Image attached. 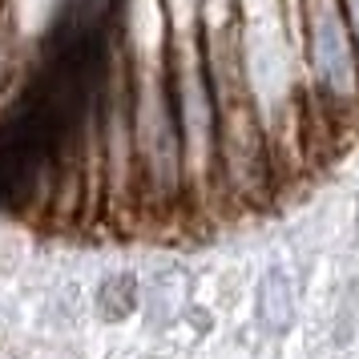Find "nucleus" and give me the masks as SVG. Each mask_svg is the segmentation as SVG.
<instances>
[{
	"label": "nucleus",
	"mask_w": 359,
	"mask_h": 359,
	"mask_svg": "<svg viewBox=\"0 0 359 359\" xmlns=\"http://www.w3.org/2000/svg\"><path fill=\"white\" fill-rule=\"evenodd\" d=\"M307 57L315 89L327 105L351 109L359 101V45L339 0H307Z\"/></svg>",
	"instance_id": "obj_1"
},
{
	"label": "nucleus",
	"mask_w": 359,
	"mask_h": 359,
	"mask_svg": "<svg viewBox=\"0 0 359 359\" xmlns=\"http://www.w3.org/2000/svg\"><path fill=\"white\" fill-rule=\"evenodd\" d=\"M255 319H259L262 335H287L294 327V283L287 266H266L255 287Z\"/></svg>",
	"instance_id": "obj_2"
},
{
	"label": "nucleus",
	"mask_w": 359,
	"mask_h": 359,
	"mask_svg": "<svg viewBox=\"0 0 359 359\" xmlns=\"http://www.w3.org/2000/svg\"><path fill=\"white\" fill-rule=\"evenodd\" d=\"M137 307H142V283H137L133 271H114L97 287V311H101L105 323H121Z\"/></svg>",
	"instance_id": "obj_3"
},
{
	"label": "nucleus",
	"mask_w": 359,
	"mask_h": 359,
	"mask_svg": "<svg viewBox=\"0 0 359 359\" xmlns=\"http://www.w3.org/2000/svg\"><path fill=\"white\" fill-rule=\"evenodd\" d=\"M339 4H343L347 25H351V36H355V45H359V0H339Z\"/></svg>",
	"instance_id": "obj_4"
},
{
	"label": "nucleus",
	"mask_w": 359,
	"mask_h": 359,
	"mask_svg": "<svg viewBox=\"0 0 359 359\" xmlns=\"http://www.w3.org/2000/svg\"><path fill=\"white\" fill-rule=\"evenodd\" d=\"M355 234H359V210H355Z\"/></svg>",
	"instance_id": "obj_5"
}]
</instances>
